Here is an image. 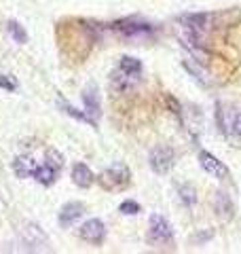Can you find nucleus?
<instances>
[{"label": "nucleus", "mask_w": 241, "mask_h": 254, "mask_svg": "<svg viewBox=\"0 0 241 254\" xmlns=\"http://www.w3.org/2000/svg\"><path fill=\"white\" fill-rule=\"evenodd\" d=\"M19 237L26 252H47L49 250V237L45 235V231L34 222H23V227L19 229Z\"/></svg>", "instance_id": "nucleus-1"}, {"label": "nucleus", "mask_w": 241, "mask_h": 254, "mask_svg": "<svg viewBox=\"0 0 241 254\" xmlns=\"http://www.w3.org/2000/svg\"><path fill=\"white\" fill-rule=\"evenodd\" d=\"M216 115H218V125L224 136L241 140V108L218 106Z\"/></svg>", "instance_id": "nucleus-2"}, {"label": "nucleus", "mask_w": 241, "mask_h": 254, "mask_svg": "<svg viewBox=\"0 0 241 254\" xmlns=\"http://www.w3.org/2000/svg\"><path fill=\"white\" fill-rule=\"evenodd\" d=\"M148 163H150V168H152V172H155V174H167L174 168V163H176L174 148L167 146V144L155 146L150 150V155H148Z\"/></svg>", "instance_id": "nucleus-3"}, {"label": "nucleus", "mask_w": 241, "mask_h": 254, "mask_svg": "<svg viewBox=\"0 0 241 254\" xmlns=\"http://www.w3.org/2000/svg\"><path fill=\"white\" fill-rule=\"evenodd\" d=\"M148 237L152 244H172L174 240V229L170 225V220L161 214H152L150 216V229H148Z\"/></svg>", "instance_id": "nucleus-4"}, {"label": "nucleus", "mask_w": 241, "mask_h": 254, "mask_svg": "<svg viewBox=\"0 0 241 254\" xmlns=\"http://www.w3.org/2000/svg\"><path fill=\"white\" fill-rule=\"evenodd\" d=\"M129 178H131L129 168L123 165V163H115V165H110L108 170L102 172L100 182L106 189H120V187H125L127 182H129Z\"/></svg>", "instance_id": "nucleus-5"}, {"label": "nucleus", "mask_w": 241, "mask_h": 254, "mask_svg": "<svg viewBox=\"0 0 241 254\" xmlns=\"http://www.w3.org/2000/svg\"><path fill=\"white\" fill-rule=\"evenodd\" d=\"M199 163H201V168L210 174V176L218 178V180H227L229 178V168L216 155L207 153V150H199Z\"/></svg>", "instance_id": "nucleus-6"}, {"label": "nucleus", "mask_w": 241, "mask_h": 254, "mask_svg": "<svg viewBox=\"0 0 241 254\" xmlns=\"http://www.w3.org/2000/svg\"><path fill=\"white\" fill-rule=\"evenodd\" d=\"M78 235L83 237L85 242L98 246L104 242V237H106V227H104V222L100 218H91L78 229Z\"/></svg>", "instance_id": "nucleus-7"}, {"label": "nucleus", "mask_w": 241, "mask_h": 254, "mask_svg": "<svg viewBox=\"0 0 241 254\" xmlns=\"http://www.w3.org/2000/svg\"><path fill=\"white\" fill-rule=\"evenodd\" d=\"M110 83H112V87H115V91L127 93L140 83V74H133V72H127V70H123V68H117L110 76Z\"/></svg>", "instance_id": "nucleus-8"}, {"label": "nucleus", "mask_w": 241, "mask_h": 254, "mask_svg": "<svg viewBox=\"0 0 241 254\" xmlns=\"http://www.w3.org/2000/svg\"><path fill=\"white\" fill-rule=\"evenodd\" d=\"M85 214V205L80 203V201H68L66 205L61 208V212H60V225L61 227H72L74 222L83 216Z\"/></svg>", "instance_id": "nucleus-9"}, {"label": "nucleus", "mask_w": 241, "mask_h": 254, "mask_svg": "<svg viewBox=\"0 0 241 254\" xmlns=\"http://www.w3.org/2000/svg\"><path fill=\"white\" fill-rule=\"evenodd\" d=\"M58 174H60V168H55V165H51L49 161H47L43 165H36L34 172H32V176H34L36 182H40V185L51 187L53 182L58 180Z\"/></svg>", "instance_id": "nucleus-10"}, {"label": "nucleus", "mask_w": 241, "mask_h": 254, "mask_svg": "<svg viewBox=\"0 0 241 254\" xmlns=\"http://www.w3.org/2000/svg\"><path fill=\"white\" fill-rule=\"evenodd\" d=\"M83 100H85L87 117H89L91 123L95 125V119L100 117V95H98V91H95V87H89V89H85Z\"/></svg>", "instance_id": "nucleus-11"}, {"label": "nucleus", "mask_w": 241, "mask_h": 254, "mask_svg": "<svg viewBox=\"0 0 241 254\" xmlns=\"http://www.w3.org/2000/svg\"><path fill=\"white\" fill-rule=\"evenodd\" d=\"M72 180H74V185L80 189H89L93 185L95 176L85 163H76L74 168H72Z\"/></svg>", "instance_id": "nucleus-12"}, {"label": "nucleus", "mask_w": 241, "mask_h": 254, "mask_svg": "<svg viewBox=\"0 0 241 254\" xmlns=\"http://www.w3.org/2000/svg\"><path fill=\"white\" fill-rule=\"evenodd\" d=\"M184 66H186L188 72H192V76L197 78L201 83H210V76H207V70H205V64L197 62L195 58H184Z\"/></svg>", "instance_id": "nucleus-13"}, {"label": "nucleus", "mask_w": 241, "mask_h": 254, "mask_svg": "<svg viewBox=\"0 0 241 254\" xmlns=\"http://www.w3.org/2000/svg\"><path fill=\"white\" fill-rule=\"evenodd\" d=\"M117 30H120L125 36H138V34L150 32V26L148 23H135V21H120L117 23Z\"/></svg>", "instance_id": "nucleus-14"}, {"label": "nucleus", "mask_w": 241, "mask_h": 254, "mask_svg": "<svg viewBox=\"0 0 241 254\" xmlns=\"http://www.w3.org/2000/svg\"><path fill=\"white\" fill-rule=\"evenodd\" d=\"M13 168H15V174H17L19 178H28V176H32V172H34L36 165L32 163V159H28V157H17L13 163Z\"/></svg>", "instance_id": "nucleus-15"}, {"label": "nucleus", "mask_w": 241, "mask_h": 254, "mask_svg": "<svg viewBox=\"0 0 241 254\" xmlns=\"http://www.w3.org/2000/svg\"><path fill=\"white\" fill-rule=\"evenodd\" d=\"M119 68L127 70V72H133V74H142V62H140V60H135V58H129V55L120 58Z\"/></svg>", "instance_id": "nucleus-16"}, {"label": "nucleus", "mask_w": 241, "mask_h": 254, "mask_svg": "<svg viewBox=\"0 0 241 254\" xmlns=\"http://www.w3.org/2000/svg\"><path fill=\"white\" fill-rule=\"evenodd\" d=\"M180 199L188 205V208H192V205L197 203V190L192 185H182L180 187Z\"/></svg>", "instance_id": "nucleus-17"}, {"label": "nucleus", "mask_w": 241, "mask_h": 254, "mask_svg": "<svg viewBox=\"0 0 241 254\" xmlns=\"http://www.w3.org/2000/svg\"><path fill=\"white\" fill-rule=\"evenodd\" d=\"M6 30H9V34L15 38V43H19V45H23L28 41V34H26V30H23L17 21H9L6 23Z\"/></svg>", "instance_id": "nucleus-18"}, {"label": "nucleus", "mask_w": 241, "mask_h": 254, "mask_svg": "<svg viewBox=\"0 0 241 254\" xmlns=\"http://www.w3.org/2000/svg\"><path fill=\"white\" fill-rule=\"evenodd\" d=\"M60 108L63 110V113H66V115H70V117H74V119H78V121H85V123H91V119L89 117H87L85 113H78V110L76 108H72L70 104H68V102H63V100H60ZM93 125V123H91Z\"/></svg>", "instance_id": "nucleus-19"}, {"label": "nucleus", "mask_w": 241, "mask_h": 254, "mask_svg": "<svg viewBox=\"0 0 241 254\" xmlns=\"http://www.w3.org/2000/svg\"><path fill=\"white\" fill-rule=\"evenodd\" d=\"M123 214H129V216H133V214H138L140 212V203L138 201H131V199H127L120 203V208H119Z\"/></svg>", "instance_id": "nucleus-20"}, {"label": "nucleus", "mask_w": 241, "mask_h": 254, "mask_svg": "<svg viewBox=\"0 0 241 254\" xmlns=\"http://www.w3.org/2000/svg\"><path fill=\"white\" fill-rule=\"evenodd\" d=\"M0 87H2V89H6V91H15V89H17V83H15L11 76L0 74Z\"/></svg>", "instance_id": "nucleus-21"}, {"label": "nucleus", "mask_w": 241, "mask_h": 254, "mask_svg": "<svg viewBox=\"0 0 241 254\" xmlns=\"http://www.w3.org/2000/svg\"><path fill=\"white\" fill-rule=\"evenodd\" d=\"M216 199L220 201V205H222L224 214H227V216H231V214H233V208H231V203H229V197L224 195V193H218V195H216Z\"/></svg>", "instance_id": "nucleus-22"}]
</instances>
